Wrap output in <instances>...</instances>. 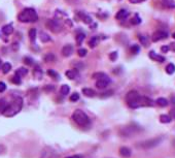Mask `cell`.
<instances>
[{"instance_id":"22","label":"cell","mask_w":175,"mask_h":158,"mask_svg":"<svg viewBox=\"0 0 175 158\" xmlns=\"http://www.w3.org/2000/svg\"><path fill=\"white\" fill-rule=\"evenodd\" d=\"M164 5L168 8H174L175 7V2L174 0H163Z\"/></svg>"},{"instance_id":"18","label":"cell","mask_w":175,"mask_h":158,"mask_svg":"<svg viewBox=\"0 0 175 158\" xmlns=\"http://www.w3.org/2000/svg\"><path fill=\"white\" fill-rule=\"evenodd\" d=\"M156 104L161 107H166L169 102H168V100L166 98H164V97H160V98H158L156 100Z\"/></svg>"},{"instance_id":"46","label":"cell","mask_w":175,"mask_h":158,"mask_svg":"<svg viewBox=\"0 0 175 158\" xmlns=\"http://www.w3.org/2000/svg\"><path fill=\"white\" fill-rule=\"evenodd\" d=\"M129 1L133 4H137V3H141V2L145 1V0H129Z\"/></svg>"},{"instance_id":"42","label":"cell","mask_w":175,"mask_h":158,"mask_svg":"<svg viewBox=\"0 0 175 158\" xmlns=\"http://www.w3.org/2000/svg\"><path fill=\"white\" fill-rule=\"evenodd\" d=\"M109 58H110V60H112V61H114L116 58H117V53L116 52H112L110 55H109Z\"/></svg>"},{"instance_id":"30","label":"cell","mask_w":175,"mask_h":158,"mask_svg":"<svg viewBox=\"0 0 175 158\" xmlns=\"http://www.w3.org/2000/svg\"><path fill=\"white\" fill-rule=\"evenodd\" d=\"M47 74H49V76H51L52 77H54V79H56V80H58V77H59V74H57L55 70H52V69L47 70Z\"/></svg>"},{"instance_id":"15","label":"cell","mask_w":175,"mask_h":158,"mask_svg":"<svg viewBox=\"0 0 175 158\" xmlns=\"http://www.w3.org/2000/svg\"><path fill=\"white\" fill-rule=\"evenodd\" d=\"M78 16H79V18H81V21L84 22V23H86V24H91L92 23V18L90 16H88V15H86L84 12H79Z\"/></svg>"},{"instance_id":"47","label":"cell","mask_w":175,"mask_h":158,"mask_svg":"<svg viewBox=\"0 0 175 158\" xmlns=\"http://www.w3.org/2000/svg\"><path fill=\"white\" fill-rule=\"evenodd\" d=\"M168 47H169V50H171V51L175 52V42H171V44H170V46H168Z\"/></svg>"},{"instance_id":"2","label":"cell","mask_w":175,"mask_h":158,"mask_svg":"<svg viewBox=\"0 0 175 158\" xmlns=\"http://www.w3.org/2000/svg\"><path fill=\"white\" fill-rule=\"evenodd\" d=\"M22 107H23V99L21 97H16L9 104H7L6 107H4V109L2 110V115L4 117L11 118L16 116L17 114H19L21 112Z\"/></svg>"},{"instance_id":"11","label":"cell","mask_w":175,"mask_h":158,"mask_svg":"<svg viewBox=\"0 0 175 158\" xmlns=\"http://www.w3.org/2000/svg\"><path fill=\"white\" fill-rule=\"evenodd\" d=\"M119 155L124 158H129L132 155V150L128 147H121L119 148Z\"/></svg>"},{"instance_id":"25","label":"cell","mask_w":175,"mask_h":158,"mask_svg":"<svg viewBox=\"0 0 175 158\" xmlns=\"http://www.w3.org/2000/svg\"><path fill=\"white\" fill-rule=\"evenodd\" d=\"M11 69V63H4L2 65V71L3 74H8Z\"/></svg>"},{"instance_id":"36","label":"cell","mask_w":175,"mask_h":158,"mask_svg":"<svg viewBox=\"0 0 175 158\" xmlns=\"http://www.w3.org/2000/svg\"><path fill=\"white\" fill-rule=\"evenodd\" d=\"M77 53H78V56L79 57H84L87 55L88 51L86 49H79L78 51H77Z\"/></svg>"},{"instance_id":"4","label":"cell","mask_w":175,"mask_h":158,"mask_svg":"<svg viewBox=\"0 0 175 158\" xmlns=\"http://www.w3.org/2000/svg\"><path fill=\"white\" fill-rule=\"evenodd\" d=\"M72 119L81 127H87L90 125V118L81 110H75L72 114Z\"/></svg>"},{"instance_id":"6","label":"cell","mask_w":175,"mask_h":158,"mask_svg":"<svg viewBox=\"0 0 175 158\" xmlns=\"http://www.w3.org/2000/svg\"><path fill=\"white\" fill-rule=\"evenodd\" d=\"M140 130H141V128H140L139 126H137V125H135V124H131V125H128V126L122 127L121 129V131H119V133H121L122 137H133L134 134L138 133Z\"/></svg>"},{"instance_id":"49","label":"cell","mask_w":175,"mask_h":158,"mask_svg":"<svg viewBox=\"0 0 175 158\" xmlns=\"http://www.w3.org/2000/svg\"><path fill=\"white\" fill-rule=\"evenodd\" d=\"M67 1H68L69 2V3H75V2H77V1H78V0H67Z\"/></svg>"},{"instance_id":"1","label":"cell","mask_w":175,"mask_h":158,"mask_svg":"<svg viewBox=\"0 0 175 158\" xmlns=\"http://www.w3.org/2000/svg\"><path fill=\"white\" fill-rule=\"evenodd\" d=\"M126 101L131 109H138L142 107H151L154 105V101L146 96H141L139 92L131 90L126 95Z\"/></svg>"},{"instance_id":"33","label":"cell","mask_w":175,"mask_h":158,"mask_svg":"<svg viewBox=\"0 0 175 158\" xmlns=\"http://www.w3.org/2000/svg\"><path fill=\"white\" fill-rule=\"evenodd\" d=\"M79 99V94L78 93H73L70 96V101H72V102H75V101H77V100Z\"/></svg>"},{"instance_id":"12","label":"cell","mask_w":175,"mask_h":158,"mask_svg":"<svg viewBox=\"0 0 175 158\" xmlns=\"http://www.w3.org/2000/svg\"><path fill=\"white\" fill-rule=\"evenodd\" d=\"M72 53H73V47H72L71 44H66V46H64L63 49H62V55H63L64 57L71 56Z\"/></svg>"},{"instance_id":"21","label":"cell","mask_w":175,"mask_h":158,"mask_svg":"<svg viewBox=\"0 0 175 158\" xmlns=\"http://www.w3.org/2000/svg\"><path fill=\"white\" fill-rule=\"evenodd\" d=\"M27 74H28V69L24 68V67H21V68H19L16 71V76L18 77H24V76H26Z\"/></svg>"},{"instance_id":"8","label":"cell","mask_w":175,"mask_h":158,"mask_svg":"<svg viewBox=\"0 0 175 158\" xmlns=\"http://www.w3.org/2000/svg\"><path fill=\"white\" fill-rule=\"evenodd\" d=\"M168 37V33L165 31H162V30H158V31L154 32L152 34V41H162V39H166Z\"/></svg>"},{"instance_id":"14","label":"cell","mask_w":175,"mask_h":158,"mask_svg":"<svg viewBox=\"0 0 175 158\" xmlns=\"http://www.w3.org/2000/svg\"><path fill=\"white\" fill-rule=\"evenodd\" d=\"M66 77H68L70 80H75L78 77V72H77V69H70V70H67L65 72Z\"/></svg>"},{"instance_id":"27","label":"cell","mask_w":175,"mask_h":158,"mask_svg":"<svg viewBox=\"0 0 175 158\" xmlns=\"http://www.w3.org/2000/svg\"><path fill=\"white\" fill-rule=\"evenodd\" d=\"M86 38V35H84V33H78L76 36V42L77 44H81V42L84 41V39Z\"/></svg>"},{"instance_id":"7","label":"cell","mask_w":175,"mask_h":158,"mask_svg":"<svg viewBox=\"0 0 175 158\" xmlns=\"http://www.w3.org/2000/svg\"><path fill=\"white\" fill-rule=\"evenodd\" d=\"M46 27L51 30L52 32H54V33H58V32H60L62 30L61 23L56 19L49 20V21L46 22Z\"/></svg>"},{"instance_id":"35","label":"cell","mask_w":175,"mask_h":158,"mask_svg":"<svg viewBox=\"0 0 175 158\" xmlns=\"http://www.w3.org/2000/svg\"><path fill=\"white\" fill-rule=\"evenodd\" d=\"M140 51V48L139 46H137V44H134V46H132L131 47V52H132V54H137Z\"/></svg>"},{"instance_id":"16","label":"cell","mask_w":175,"mask_h":158,"mask_svg":"<svg viewBox=\"0 0 175 158\" xmlns=\"http://www.w3.org/2000/svg\"><path fill=\"white\" fill-rule=\"evenodd\" d=\"M82 93H84V95H86L87 97L96 96V92H95L93 89H91V88H84V89H82Z\"/></svg>"},{"instance_id":"10","label":"cell","mask_w":175,"mask_h":158,"mask_svg":"<svg viewBox=\"0 0 175 158\" xmlns=\"http://www.w3.org/2000/svg\"><path fill=\"white\" fill-rule=\"evenodd\" d=\"M148 56H149V58H151V60H154V61H157V62H160V63H163V62H165V60H166V58H165L164 56L157 54V53L154 52V51L149 52Z\"/></svg>"},{"instance_id":"37","label":"cell","mask_w":175,"mask_h":158,"mask_svg":"<svg viewBox=\"0 0 175 158\" xmlns=\"http://www.w3.org/2000/svg\"><path fill=\"white\" fill-rule=\"evenodd\" d=\"M46 62H51V61H54L55 60V56L52 54H49L47 56H46V58H44Z\"/></svg>"},{"instance_id":"50","label":"cell","mask_w":175,"mask_h":158,"mask_svg":"<svg viewBox=\"0 0 175 158\" xmlns=\"http://www.w3.org/2000/svg\"><path fill=\"white\" fill-rule=\"evenodd\" d=\"M172 37H173V38L175 39V32H174V33H173V34H172Z\"/></svg>"},{"instance_id":"24","label":"cell","mask_w":175,"mask_h":158,"mask_svg":"<svg viewBox=\"0 0 175 158\" xmlns=\"http://www.w3.org/2000/svg\"><path fill=\"white\" fill-rule=\"evenodd\" d=\"M60 92H61L62 95H67L70 92V88L68 85H63L60 89Z\"/></svg>"},{"instance_id":"45","label":"cell","mask_w":175,"mask_h":158,"mask_svg":"<svg viewBox=\"0 0 175 158\" xmlns=\"http://www.w3.org/2000/svg\"><path fill=\"white\" fill-rule=\"evenodd\" d=\"M65 158H84V155H81V154H76V155H71V156L65 157Z\"/></svg>"},{"instance_id":"26","label":"cell","mask_w":175,"mask_h":158,"mask_svg":"<svg viewBox=\"0 0 175 158\" xmlns=\"http://www.w3.org/2000/svg\"><path fill=\"white\" fill-rule=\"evenodd\" d=\"M108 76L105 74L104 72H95L93 74V79H96V80H99V79H103V77H107Z\"/></svg>"},{"instance_id":"32","label":"cell","mask_w":175,"mask_h":158,"mask_svg":"<svg viewBox=\"0 0 175 158\" xmlns=\"http://www.w3.org/2000/svg\"><path fill=\"white\" fill-rule=\"evenodd\" d=\"M131 23L133 24V25H138V24H140L141 23V19H140V17L139 16H135L133 19L131 20Z\"/></svg>"},{"instance_id":"52","label":"cell","mask_w":175,"mask_h":158,"mask_svg":"<svg viewBox=\"0 0 175 158\" xmlns=\"http://www.w3.org/2000/svg\"><path fill=\"white\" fill-rule=\"evenodd\" d=\"M0 68H1V60H0Z\"/></svg>"},{"instance_id":"41","label":"cell","mask_w":175,"mask_h":158,"mask_svg":"<svg viewBox=\"0 0 175 158\" xmlns=\"http://www.w3.org/2000/svg\"><path fill=\"white\" fill-rule=\"evenodd\" d=\"M5 89H6V85H5V83L0 82V93H1V92H3V91H5Z\"/></svg>"},{"instance_id":"34","label":"cell","mask_w":175,"mask_h":158,"mask_svg":"<svg viewBox=\"0 0 175 158\" xmlns=\"http://www.w3.org/2000/svg\"><path fill=\"white\" fill-rule=\"evenodd\" d=\"M41 74H42V71L40 70V68H39L38 66H36V68L34 69V76H35V77H38V79H40Z\"/></svg>"},{"instance_id":"39","label":"cell","mask_w":175,"mask_h":158,"mask_svg":"<svg viewBox=\"0 0 175 158\" xmlns=\"http://www.w3.org/2000/svg\"><path fill=\"white\" fill-rule=\"evenodd\" d=\"M24 62L27 65H33V60H32L31 58H29V57H26V58H24Z\"/></svg>"},{"instance_id":"38","label":"cell","mask_w":175,"mask_h":158,"mask_svg":"<svg viewBox=\"0 0 175 158\" xmlns=\"http://www.w3.org/2000/svg\"><path fill=\"white\" fill-rule=\"evenodd\" d=\"M12 82L14 83V84H21V77H18V76H14L12 77L11 80Z\"/></svg>"},{"instance_id":"31","label":"cell","mask_w":175,"mask_h":158,"mask_svg":"<svg viewBox=\"0 0 175 158\" xmlns=\"http://www.w3.org/2000/svg\"><path fill=\"white\" fill-rule=\"evenodd\" d=\"M139 39H140L141 44H143L144 47H148V41H147V38H146L145 36H143V35H140V36H139Z\"/></svg>"},{"instance_id":"23","label":"cell","mask_w":175,"mask_h":158,"mask_svg":"<svg viewBox=\"0 0 175 158\" xmlns=\"http://www.w3.org/2000/svg\"><path fill=\"white\" fill-rule=\"evenodd\" d=\"M99 39H100V37L99 36H94L93 38L90 41V42H89V44H90V47L91 48H95L98 44V42H99Z\"/></svg>"},{"instance_id":"28","label":"cell","mask_w":175,"mask_h":158,"mask_svg":"<svg viewBox=\"0 0 175 158\" xmlns=\"http://www.w3.org/2000/svg\"><path fill=\"white\" fill-rule=\"evenodd\" d=\"M40 39H41V41H42V42H47V41H51V37H49L46 33H44V32H41V34H40Z\"/></svg>"},{"instance_id":"20","label":"cell","mask_w":175,"mask_h":158,"mask_svg":"<svg viewBox=\"0 0 175 158\" xmlns=\"http://www.w3.org/2000/svg\"><path fill=\"white\" fill-rule=\"evenodd\" d=\"M165 69H166V72L168 74H173L175 72V65L173 63H169Z\"/></svg>"},{"instance_id":"13","label":"cell","mask_w":175,"mask_h":158,"mask_svg":"<svg viewBox=\"0 0 175 158\" xmlns=\"http://www.w3.org/2000/svg\"><path fill=\"white\" fill-rule=\"evenodd\" d=\"M129 17V12L127 9H119L116 15V19L117 20H125Z\"/></svg>"},{"instance_id":"17","label":"cell","mask_w":175,"mask_h":158,"mask_svg":"<svg viewBox=\"0 0 175 158\" xmlns=\"http://www.w3.org/2000/svg\"><path fill=\"white\" fill-rule=\"evenodd\" d=\"M2 32H3V34H5V35H11L12 32H14V27H12L11 24H7L5 26H3Z\"/></svg>"},{"instance_id":"19","label":"cell","mask_w":175,"mask_h":158,"mask_svg":"<svg viewBox=\"0 0 175 158\" xmlns=\"http://www.w3.org/2000/svg\"><path fill=\"white\" fill-rule=\"evenodd\" d=\"M160 121L162 123L167 124V123H170L172 121V118L170 117L169 115H161V116H160Z\"/></svg>"},{"instance_id":"9","label":"cell","mask_w":175,"mask_h":158,"mask_svg":"<svg viewBox=\"0 0 175 158\" xmlns=\"http://www.w3.org/2000/svg\"><path fill=\"white\" fill-rule=\"evenodd\" d=\"M109 83H110V79H109L108 77H103V79H99V80H97V82H96V87L98 88V89H105V88L108 86Z\"/></svg>"},{"instance_id":"5","label":"cell","mask_w":175,"mask_h":158,"mask_svg":"<svg viewBox=\"0 0 175 158\" xmlns=\"http://www.w3.org/2000/svg\"><path fill=\"white\" fill-rule=\"evenodd\" d=\"M164 137H154V139H151V140H143V142L138 143L137 147L141 148V149H152V148H156L163 142Z\"/></svg>"},{"instance_id":"44","label":"cell","mask_w":175,"mask_h":158,"mask_svg":"<svg viewBox=\"0 0 175 158\" xmlns=\"http://www.w3.org/2000/svg\"><path fill=\"white\" fill-rule=\"evenodd\" d=\"M161 51H162V53H168L169 47L168 46H163V47L161 48Z\"/></svg>"},{"instance_id":"29","label":"cell","mask_w":175,"mask_h":158,"mask_svg":"<svg viewBox=\"0 0 175 158\" xmlns=\"http://www.w3.org/2000/svg\"><path fill=\"white\" fill-rule=\"evenodd\" d=\"M29 37L31 39V41H34L36 38V29H31L29 31Z\"/></svg>"},{"instance_id":"40","label":"cell","mask_w":175,"mask_h":158,"mask_svg":"<svg viewBox=\"0 0 175 158\" xmlns=\"http://www.w3.org/2000/svg\"><path fill=\"white\" fill-rule=\"evenodd\" d=\"M112 94H113V91L110 90V91H108V92H104V93H102L100 96L101 97H107V96H111Z\"/></svg>"},{"instance_id":"3","label":"cell","mask_w":175,"mask_h":158,"mask_svg":"<svg viewBox=\"0 0 175 158\" xmlns=\"http://www.w3.org/2000/svg\"><path fill=\"white\" fill-rule=\"evenodd\" d=\"M20 22L22 23H34L38 20V15L33 8H25L21 12V14L18 16Z\"/></svg>"},{"instance_id":"51","label":"cell","mask_w":175,"mask_h":158,"mask_svg":"<svg viewBox=\"0 0 175 158\" xmlns=\"http://www.w3.org/2000/svg\"><path fill=\"white\" fill-rule=\"evenodd\" d=\"M173 146H174V147H175V140H173Z\"/></svg>"},{"instance_id":"43","label":"cell","mask_w":175,"mask_h":158,"mask_svg":"<svg viewBox=\"0 0 175 158\" xmlns=\"http://www.w3.org/2000/svg\"><path fill=\"white\" fill-rule=\"evenodd\" d=\"M6 152V147L4 146V145H1L0 144V155L4 154V153Z\"/></svg>"},{"instance_id":"48","label":"cell","mask_w":175,"mask_h":158,"mask_svg":"<svg viewBox=\"0 0 175 158\" xmlns=\"http://www.w3.org/2000/svg\"><path fill=\"white\" fill-rule=\"evenodd\" d=\"M170 117L172 118V119H175V109H173V110H171L170 111V115H169Z\"/></svg>"}]
</instances>
